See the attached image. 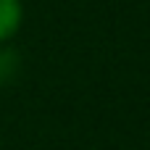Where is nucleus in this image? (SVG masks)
Listing matches in <instances>:
<instances>
[{"instance_id": "obj_1", "label": "nucleus", "mask_w": 150, "mask_h": 150, "mask_svg": "<svg viewBox=\"0 0 150 150\" xmlns=\"http://www.w3.org/2000/svg\"><path fill=\"white\" fill-rule=\"evenodd\" d=\"M24 21V5L21 0H0V45H5Z\"/></svg>"}, {"instance_id": "obj_2", "label": "nucleus", "mask_w": 150, "mask_h": 150, "mask_svg": "<svg viewBox=\"0 0 150 150\" xmlns=\"http://www.w3.org/2000/svg\"><path fill=\"white\" fill-rule=\"evenodd\" d=\"M21 71V55L11 45H0V87H8L18 79Z\"/></svg>"}]
</instances>
